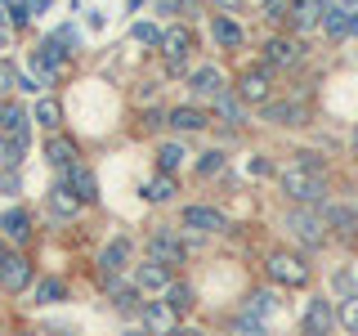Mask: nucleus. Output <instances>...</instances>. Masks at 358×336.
<instances>
[{"instance_id": "1", "label": "nucleus", "mask_w": 358, "mask_h": 336, "mask_svg": "<svg viewBox=\"0 0 358 336\" xmlns=\"http://www.w3.org/2000/svg\"><path fill=\"white\" fill-rule=\"evenodd\" d=\"M278 179H282V193L291 202H300V206H318L322 193H327V179L318 171H305V166H287Z\"/></svg>"}, {"instance_id": "2", "label": "nucleus", "mask_w": 358, "mask_h": 336, "mask_svg": "<svg viewBox=\"0 0 358 336\" xmlns=\"http://www.w3.org/2000/svg\"><path fill=\"white\" fill-rule=\"evenodd\" d=\"M31 260L22 251H14V246H0V287L5 291H27L31 287Z\"/></svg>"}, {"instance_id": "3", "label": "nucleus", "mask_w": 358, "mask_h": 336, "mask_svg": "<svg viewBox=\"0 0 358 336\" xmlns=\"http://www.w3.org/2000/svg\"><path fill=\"white\" fill-rule=\"evenodd\" d=\"M264 269H268V278H273L278 287H305L309 283V265L300 260V255H291V251H273L264 260Z\"/></svg>"}, {"instance_id": "4", "label": "nucleus", "mask_w": 358, "mask_h": 336, "mask_svg": "<svg viewBox=\"0 0 358 336\" xmlns=\"http://www.w3.org/2000/svg\"><path fill=\"white\" fill-rule=\"evenodd\" d=\"M31 67H36V76H41L45 85H50L54 76H59L63 67H67V50H63V45L54 41V36H50V41H41L36 50H31Z\"/></svg>"}, {"instance_id": "5", "label": "nucleus", "mask_w": 358, "mask_h": 336, "mask_svg": "<svg viewBox=\"0 0 358 336\" xmlns=\"http://www.w3.org/2000/svg\"><path fill=\"white\" fill-rule=\"evenodd\" d=\"M0 139H18V144L31 139V112L22 104H14V99L0 104Z\"/></svg>"}, {"instance_id": "6", "label": "nucleus", "mask_w": 358, "mask_h": 336, "mask_svg": "<svg viewBox=\"0 0 358 336\" xmlns=\"http://www.w3.org/2000/svg\"><path fill=\"white\" fill-rule=\"evenodd\" d=\"M162 54H166V72L179 76V72H184V59L193 54V31H188V27H171L162 36Z\"/></svg>"}, {"instance_id": "7", "label": "nucleus", "mask_w": 358, "mask_h": 336, "mask_svg": "<svg viewBox=\"0 0 358 336\" xmlns=\"http://www.w3.org/2000/svg\"><path fill=\"white\" fill-rule=\"evenodd\" d=\"M148 260H157V265H171V269H175V265H184V260H188V246L179 242L171 229H157L152 238H148Z\"/></svg>"}, {"instance_id": "8", "label": "nucleus", "mask_w": 358, "mask_h": 336, "mask_svg": "<svg viewBox=\"0 0 358 336\" xmlns=\"http://www.w3.org/2000/svg\"><path fill=\"white\" fill-rule=\"evenodd\" d=\"M287 229L296 233L305 246H322V242H327V220L313 216V211H291V216H287Z\"/></svg>"}, {"instance_id": "9", "label": "nucleus", "mask_w": 358, "mask_h": 336, "mask_svg": "<svg viewBox=\"0 0 358 336\" xmlns=\"http://www.w3.org/2000/svg\"><path fill=\"white\" fill-rule=\"evenodd\" d=\"M322 220H327V229H331L341 242H354V238H358V206L331 202V206H322Z\"/></svg>"}, {"instance_id": "10", "label": "nucleus", "mask_w": 358, "mask_h": 336, "mask_svg": "<svg viewBox=\"0 0 358 336\" xmlns=\"http://www.w3.org/2000/svg\"><path fill=\"white\" fill-rule=\"evenodd\" d=\"M336 309H331V300H309V309H305V318H300V332L305 336H331V328H336Z\"/></svg>"}, {"instance_id": "11", "label": "nucleus", "mask_w": 358, "mask_h": 336, "mask_svg": "<svg viewBox=\"0 0 358 336\" xmlns=\"http://www.w3.org/2000/svg\"><path fill=\"white\" fill-rule=\"evenodd\" d=\"M273 94V81H268V67H246L238 81V99L242 104H268Z\"/></svg>"}, {"instance_id": "12", "label": "nucleus", "mask_w": 358, "mask_h": 336, "mask_svg": "<svg viewBox=\"0 0 358 336\" xmlns=\"http://www.w3.org/2000/svg\"><path fill=\"white\" fill-rule=\"evenodd\" d=\"M300 59H305V45L296 36H273L264 45V67H296Z\"/></svg>"}, {"instance_id": "13", "label": "nucleus", "mask_w": 358, "mask_h": 336, "mask_svg": "<svg viewBox=\"0 0 358 336\" xmlns=\"http://www.w3.org/2000/svg\"><path fill=\"white\" fill-rule=\"evenodd\" d=\"M264 121H273V126H305L309 108L300 104V99H268V104H264Z\"/></svg>"}, {"instance_id": "14", "label": "nucleus", "mask_w": 358, "mask_h": 336, "mask_svg": "<svg viewBox=\"0 0 358 336\" xmlns=\"http://www.w3.org/2000/svg\"><path fill=\"white\" fill-rule=\"evenodd\" d=\"M179 224H184V229H193V233H224V229H229L224 211H215V206H184Z\"/></svg>"}, {"instance_id": "15", "label": "nucleus", "mask_w": 358, "mask_h": 336, "mask_svg": "<svg viewBox=\"0 0 358 336\" xmlns=\"http://www.w3.org/2000/svg\"><path fill=\"white\" fill-rule=\"evenodd\" d=\"M63 184L72 188L81 202H99V179H94V171H90L85 162H72V166H67V171H63Z\"/></svg>"}, {"instance_id": "16", "label": "nucleus", "mask_w": 358, "mask_h": 336, "mask_svg": "<svg viewBox=\"0 0 358 336\" xmlns=\"http://www.w3.org/2000/svg\"><path fill=\"white\" fill-rule=\"evenodd\" d=\"M134 287H139V291H171L175 287L171 265H157V260L139 265V269H134Z\"/></svg>"}, {"instance_id": "17", "label": "nucleus", "mask_w": 358, "mask_h": 336, "mask_svg": "<svg viewBox=\"0 0 358 336\" xmlns=\"http://www.w3.org/2000/svg\"><path fill=\"white\" fill-rule=\"evenodd\" d=\"M130 260V238H112L103 251H99V269H103V278H117L121 269Z\"/></svg>"}, {"instance_id": "18", "label": "nucleus", "mask_w": 358, "mask_h": 336, "mask_svg": "<svg viewBox=\"0 0 358 336\" xmlns=\"http://www.w3.org/2000/svg\"><path fill=\"white\" fill-rule=\"evenodd\" d=\"M143 328L148 332H166L171 336L175 328H179V314L166 305V300H152V305H143Z\"/></svg>"}, {"instance_id": "19", "label": "nucleus", "mask_w": 358, "mask_h": 336, "mask_svg": "<svg viewBox=\"0 0 358 336\" xmlns=\"http://www.w3.org/2000/svg\"><path fill=\"white\" fill-rule=\"evenodd\" d=\"M45 202H50V216H59V220H76V211L85 206V202L76 197V193H72L67 184H54V188H50V197H45Z\"/></svg>"}, {"instance_id": "20", "label": "nucleus", "mask_w": 358, "mask_h": 336, "mask_svg": "<svg viewBox=\"0 0 358 336\" xmlns=\"http://www.w3.org/2000/svg\"><path fill=\"white\" fill-rule=\"evenodd\" d=\"M322 0H291V9H287V18H291V27H300V31H309V27H318L322 22Z\"/></svg>"}, {"instance_id": "21", "label": "nucleus", "mask_w": 358, "mask_h": 336, "mask_svg": "<svg viewBox=\"0 0 358 336\" xmlns=\"http://www.w3.org/2000/svg\"><path fill=\"white\" fill-rule=\"evenodd\" d=\"M0 233H5V238L9 242H27L31 238V216H27V211H22V206H14V211H5V216H0Z\"/></svg>"}, {"instance_id": "22", "label": "nucleus", "mask_w": 358, "mask_h": 336, "mask_svg": "<svg viewBox=\"0 0 358 336\" xmlns=\"http://www.w3.org/2000/svg\"><path fill=\"white\" fill-rule=\"evenodd\" d=\"M188 85H193V94H201V99H220V94H224L220 67H197V72L188 76Z\"/></svg>"}, {"instance_id": "23", "label": "nucleus", "mask_w": 358, "mask_h": 336, "mask_svg": "<svg viewBox=\"0 0 358 336\" xmlns=\"http://www.w3.org/2000/svg\"><path fill=\"white\" fill-rule=\"evenodd\" d=\"M166 126L193 134V130H206V126H210V117H206L201 108H175V112H166Z\"/></svg>"}, {"instance_id": "24", "label": "nucleus", "mask_w": 358, "mask_h": 336, "mask_svg": "<svg viewBox=\"0 0 358 336\" xmlns=\"http://www.w3.org/2000/svg\"><path fill=\"white\" fill-rule=\"evenodd\" d=\"M210 36H215V41L224 45V50H238V45L246 41V36H242V27H238L233 18H224V14L210 18Z\"/></svg>"}, {"instance_id": "25", "label": "nucleus", "mask_w": 358, "mask_h": 336, "mask_svg": "<svg viewBox=\"0 0 358 336\" xmlns=\"http://www.w3.org/2000/svg\"><path fill=\"white\" fill-rule=\"evenodd\" d=\"M45 157H50L54 166H63V171H67V166L76 162V144L67 139V134H50V144H45Z\"/></svg>"}, {"instance_id": "26", "label": "nucleus", "mask_w": 358, "mask_h": 336, "mask_svg": "<svg viewBox=\"0 0 358 336\" xmlns=\"http://www.w3.org/2000/svg\"><path fill=\"white\" fill-rule=\"evenodd\" d=\"M350 18H354V9L327 5L322 9V31H327V36H350Z\"/></svg>"}, {"instance_id": "27", "label": "nucleus", "mask_w": 358, "mask_h": 336, "mask_svg": "<svg viewBox=\"0 0 358 336\" xmlns=\"http://www.w3.org/2000/svg\"><path fill=\"white\" fill-rule=\"evenodd\" d=\"M31 121H36V126H45L50 134H59V126H63V108H59V99H41L36 112H31Z\"/></svg>"}, {"instance_id": "28", "label": "nucleus", "mask_w": 358, "mask_h": 336, "mask_svg": "<svg viewBox=\"0 0 358 336\" xmlns=\"http://www.w3.org/2000/svg\"><path fill=\"white\" fill-rule=\"evenodd\" d=\"M215 117H220V121H229V126H242V121H246V112H242V99L224 90V94L215 99Z\"/></svg>"}, {"instance_id": "29", "label": "nucleus", "mask_w": 358, "mask_h": 336, "mask_svg": "<svg viewBox=\"0 0 358 336\" xmlns=\"http://www.w3.org/2000/svg\"><path fill=\"white\" fill-rule=\"evenodd\" d=\"M108 291H112V305H117L121 314H134V309H139V287H121L117 278H108Z\"/></svg>"}, {"instance_id": "30", "label": "nucleus", "mask_w": 358, "mask_h": 336, "mask_svg": "<svg viewBox=\"0 0 358 336\" xmlns=\"http://www.w3.org/2000/svg\"><path fill=\"white\" fill-rule=\"evenodd\" d=\"M143 197H148V202H171L175 197V175H152L148 179V184H143Z\"/></svg>"}, {"instance_id": "31", "label": "nucleus", "mask_w": 358, "mask_h": 336, "mask_svg": "<svg viewBox=\"0 0 358 336\" xmlns=\"http://www.w3.org/2000/svg\"><path fill=\"white\" fill-rule=\"evenodd\" d=\"M184 144H162V148H157V166H162V171L166 175H175L179 171V166H184Z\"/></svg>"}, {"instance_id": "32", "label": "nucleus", "mask_w": 358, "mask_h": 336, "mask_svg": "<svg viewBox=\"0 0 358 336\" xmlns=\"http://www.w3.org/2000/svg\"><path fill=\"white\" fill-rule=\"evenodd\" d=\"M63 296H67L63 278H41V283H36V305H59Z\"/></svg>"}, {"instance_id": "33", "label": "nucleus", "mask_w": 358, "mask_h": 336, "mask_svg": "<svg viewBox=\"0 0 358 336\" xmlns=\"http://www.w3.org/2000/svg\"><path fill=\"white\" fill-rule=\"evenodd\" d=\"M233 336H268V323L264 318H255V314H238V318H233Z\"/></svg>"}, {"instance_id": "34", "label": "nucleus", "mask_w": 358, "mask_h": 336, "mask_svg": "<svg viewBox=\"0 0 358 336\" xmlns=\"http://www.w3.org/2000/svg\"><path fill=\"white\" fill-rule=\"evenodd\" d=\"M166 305H171L175 314H188L197 305V296H193V287H184V283H175L171 291H166Z\"/></svg>"}, {"instance_id": "35", "label": "nucleus", "mask_w": 358, "mask_h": 336, "mask_svg": "<svg viewBox=\"0 0 358 336\" xmlns=\"http://www.w3.org/2000/svg\"><path fill=\"white\" fill-rule=\"evenodd\" d=\"M22 153H27V144H18V139H0V171H18Z\"/></svg>"}, {"instance_id": "36", "label": "nucleus", "mask_w": 358, "mask_h": 336, "mask_svg": "<svg viewBox=\"0 0 358 336\" xmlns=\"http://www.w3.org/2000/svg\"><path fill=\"white\" fill-rule=\"evenodd\" d=\"M273 309H278L273 291H251V296H246V314H255V318H268Z\"/></svg>"}, {"instance_id": "37", "label": "nucleus", "mask_w": 358, "mask_h": 336, "mask_svg": "<svg viewBox=\"0 0 358 336\" xmlns=\"http://www.w3.org/2000/svg\"><path fill=\"white\" fill-rule=\"evenodd\" d=\"M336 318H341L345 332H358V296H345V305L336 309Z\"/></svg>"}, {"instance_id": "38", "label": "nucleus", "mask_w": 358, "mask_h": 336, "mask_svg": "<svg viewBox=\"0 0 358 336\" xmlns=\"http://www.w3.org/2000/svg\"><path fill=\"white\" fill-rule=\"evenodd\" d=\"M5 9H9V22H14V27H27L31 22V0H5Z\"/></svg>"}, {"instance_id": "39", "label": "nucleus", "mask_w": 358, "mask_h": 336, "mask_svg": "<svg viewBox=\"0 0 358 336\" xmlns=\"http://www.w3.org/2000/svg\"><path fill=\"white\" fill-rule=\"evenodd\" d=\"M130 36L139 41V45H162V36H166V31H157L152 22H134V27H130Z\"/></svg>"}, {"instance_id": "40", "label": "nucleus", "mask_w": 358, "mask_h": 336, "mask_svg": "<svg viewBox=\"0 0 358 336\" xmlns=\"http://www.w3.org/2000/svg\"><path fill=\"white\" fill-rule=\"evenodd\" d=\"M220 171H224V153H220V148L206 153V157L197 162V175H201V179H210V175H220Z\"/></svg>"}, {"instance_id": "41", "label": "nucleus", "mask_w": 358, "mask_h": 336, "mask_svg": "<svg viewBox=\"0 0 358 336\" xmlns=\"http://www.w3.org/2000/svg\"><path fill=\"white\" fill-rule=\"evenodd\" d=\"M14 85H18V67L0 59V104H5V94H9V90H14Z\"/></svg>"}, {"instance_id": "42", "label": "nucleus", "mask_w": 358, "mask_h": 336, "mask_svg": "<svg viewBox=\"0 0 358 336\" xmlns=\"http://www.w3.org/2000/svg\"><path fill=\"white\" fill-rule=\"evenodd\" d=\"M54 41H59V45H63V50H67V54H72V50H76V45H81V31H76V27H72V22H63V27H59V31H54Z\"/></svg>"}, {"instance_id": "43", "label": "nucleus", "mask_w": 358, "mask_h": 336, "mask_svg": "<svg viewBox=\"0 0 358 336\" xmlns=\"http://www.w3.org/2000/svg\"><path fill=\"white\" fill-rule=\"evenodd\" d=\"M41 85H45L41 76H27V72H18V90H22V94H36Z\"/></svg>"}, {"instance_id": "44", "label": "nucleus", "mask_w": 358, "mask_h": 336, "mask_svg": "<svg viewBox=\"0 0 358 336\" xmlns=\"http://www.w3.org/2000/svg\"><path fill=\"white\" fill-rule=\"evenodd\" d=\"M14 188H18V175L14 171H0V197H9Z\"/></svg>"}, {"instance_id": "45", "label": "nucleus", "mask_w": 358, "mask_h": 336, "mask_svg": "<svg viewBox=\"0 0 358 336\" xmlns=\"http://www.w3.org/2000/svg\"><path fill=\"white\" fill-rule=\"evenodd\" d=\"M9 27H14V22H9V9H5V0H0V50H5V41H9Z\"/></svg>"}, {"instance_id": "46", "label": "nucleus", "mask_w": 358, "mask_h": 336, "mask_svg": "<svg viewBox=\"0 0 358 336\" xmlns=\"http://www.w3.org/2000/svg\"><path fill=\"white\" fill-rule=\"evenodd\" d=\"M282 9H291L287 0H264V14H268V18H282Z\"/></svg>"}, {"instance_id": "47", "label": "nucleus", "mask_w": 358, "mask_h": 336, "mask_svg": "<svg viewBox=\"0 0 358 336\" xmlns=\"http://www.w3.org/2000/svg\"><path fill=\"white\" fill-rule=\"evenodd\" d=\"M157 9H162V14H179V9H184V0H157Z\"/></svg>"}, {"instance_id": "48", "label": "nucleus", "mask_w": 358, "mask_h": 336, "mask_svg": "<svg viewBox=\"0 0 358 336\" xmlns=\"http://www.w3.org/2000/svg\"><path fill=\"white\" fill-rule=\"evenodd\" d=\"M268 171H273V166H268L264 157H255V162H251V175H268Z\"/></svg>"}, {"instance_id": "49", "label": "nucleus", "mask_w": 358, "mask_h": 336, "mask_svg": "<svg viewBox=\"0 0 358 336\" xmlns=\"http://www.w3.org/2000/svg\"><path fill=\"white\" fill-rule=\"evenodd\" d=\"M50 5H54V0H31V18H41V14H45Z\"/></svg>"}, {"instance_id": "50", "label": "nucleus", "mask_w": 358, "mask_h": 336, "mask_svg": "<svg viewBox=\"0 0 358 336\" xmlns=\"http://www.w3.org/2000/svg\"><path fill=\"white\" fill-rule=\"evenodd\" d=\"M210 5H215V9H229V14H233V9H242V0H210Z\"/></svg>"}, {"instance_id": "51", "label": "nucleus", "mask_w": 358, "mask_h": 336, "mask_svg": "<svg viewBox=\"0 0 358 336\" xmlns=\"http://www.w3.org/2000/svg\"><path fill=\"white\" fill-rule=\"evenodd\" d=\"M171 336H206V332H197V328H175Z\"/></svg>"}, {"instance_id": "52", "label": "nucleus", "mask_w": 358, "mask_h": 336, "mask_svg": "<svg viewBox=\"0 0 358 336\" xmlns=\"http://www.w3.org/2000/svg\"><path fill=\"white\" fill-rule=\"evenodd\" d=\"M350 36H358V9H354V18H350Z\"/></svg>"}, {"instance_id": "53", "label": "nucleus", "mask_w": 358, "mask_h": 336, "mask_svg": "<svg viewBox=\"0 0 358 336\" xmlns=\"http://www.w3.org/2000/svg\"><path fill=\"white\" fill-rule=\"evenodd\" d=\"M126 336H143V332H126Z\"/></svg>"}]
</instances>
